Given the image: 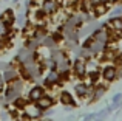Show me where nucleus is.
I'll use <instances>...</instances> for the list:
<instances>
[{
  "mask_svg": "<svg viewBox=\"0 0 122 121\" xmlns=\"http://www.w3.org/2000/svg\"><path fill=\"white\" fill-rule=\"evenodd\" d=\"M110 16H111V19L113 17H122V5H116L113 8V11L110 12Z\"/></svg>",
  "mask_w": 122,
  "mask_h": 121,
  "instance_id": "9d476101",
  "label": "nucleus"
},
{
  "mask_svg": "<svg viewBox=\"0 0 122 121\" xmlns=\"http://www.w3.org/2000/svg\"><path fill=\"white\" fill-rule=\"evenodd\" d=\"M46 79H48V82H50V84H54V82H57V81H59V73H57V72H54V70H51Z\"/></svg>",
  "mask_w": 122,
  "mask_h": 121,
  "instance_id": "9b49d317",
  "label": "nucleus"
},
{
  "mask_svg": "<svg viewBox=\"0 0 122 121\" xmlns=\"http://www.w3.org/2000/svg\"><path fill=\"white\" fill-rule=\"evenodd\" d=\"M12 76H14V73H12V72H6L5 73V79H11Z\"/></svg>",
  "mask_w": 122,
  "mask_h": 121,
  "instance_id": "2eb2a0df",
  "label": "nucleus"
},
{
  "mask_svg": "<svg viewBox=\"0 0 122 121\" xmlns=\"http://www.w3.org/2000/svg\"><path fill=\"white\" fill-rule=\"evenodd\" d=\"M14 2H17V0H14Z\"/></svg>",
  "mask_w": 122,
  "mask_h": 121,
  "instance_id": "f3484780",
  "label": "nucleus"
},
{
  "mask_svg": "<svg viewBox=\"0 0 122 121\" xmlns=\"http://www.w3.org/2000/svg\"><path fill=\"white\" fill-rule=\"evenodd\" d=\"M108 27L111 28L113 31H117V33H122V17H113V19H110L108 20Z\"/></svg>",
  "mask_w": 122,
  "mask_h": 121,
  "instance_id": "7ed1b4c3",
  "label": "nucleus"
},
{
  "mask_svg": "<svg viewBox=\"0 0 122 121\" xmlns=\"http://www.w3.org/2000/svg\"><path fill=\"white\" fill-rule=\"evenodd\" d=\"M36 107L39 110H46V109H50L51 106H53V99H51L50 96H42L39 101H36Z\"/></svg>",
  "mask_w": 122,
  "mask_h": 121,
  "instance_id": "f03ea898",
  "label": "nucleus"
},
{
  "mask_svg": "<svg viewBox=\"0 0 122 121\" xmlns=\"http://www.w3.org/2000/svg\"><path fill=\"white\" fill-rule=\"evenodd\" d=\"M102 79H105L107 82H113L117 79V67L110 64V65H105L102 70Z\"/></svg>",
  "mask_w": 122,
  "mask_h": 121,
  "instance_id": "f257e3e1",
  "label": "nucleus"
},
{
  "mask_svg": "<svg viewBox=\"0 0 122 121\" xmlns=\"http://www.w3.org/2000/svg\"><path fill=\"white\" fill-rule=\"evenodd\" d=\"M60 103L65 104V106H76L74 101H73V96L68 92H62V95H60Z\"/></svg>",
  "mask_w": 122,
  "mask_h": 121,
  "instance_id": "0eeeda50",
  "label": "nucleus"
},
{
  "mask_svg": "<svg viewBox=\"0 0 122 121\" xmlns=\"http://www.w3.org/2000/svg\"><path fill=\"white\" fill-rule=\"evenodd\" d=\"M105 92H107V87H105V85H96V87L93 88L91 101H99V99H101V98L105 95Z\"/></svg>",
  "mask_w": 122,
  "mask_h": 121,
  "instance_id": "20e7f679",
  "label": "nucleus"
},
{
  "mask_svg": "<svg viewBox=\"0 0 122 121\" xmlns=\"http://www.w3.org/2000/svg\"><path fill=\"white\" fill-rule=\"evenodd\" d=\"M74 72H76V75H77V76H83V75H85V72H86V64L83 62L82 59H77V60H76V64H74Z\"/></svg>",
  "mask_w": 122,
  "mask_h": 121,
  "instance_id": "39448f33",
  "label": "nucleus"
},
{
  "mask_svg": "<svg viewBox=\"0 0 122 121\" xmlns=\"http://www.w3.org/2000/svg\"><path fill=\"white\" fill-rule=\"evenodd\" d=\"M42 96H43V90H42L40 87H34L33 90L30 92V99L31 101H39Z\"/></svg>",
  "mask_w": 122,
  "mask_h": 121,
  "instance_id": "6e6552de",
  "label": "nucleus"
},
{
  "mask_svg": "<svg viewBox=\"0 0 122 121\" xmlns=\"http://www.w3.org/2000/svg\"><path fill=\"white\" fill-rule=\"evenodd\" d=\"M116 64H117V68H121V70H122V55L116 59Z\"/></svg>",
  "mask_w": 122,
  "mask_h": 121,
  "instance_id": "4468645a",
  "label": "nucleus"
},
{
  "mask_svg": "<svg viewBox=\"0 0 122 121\" xmlns=\"http://www.w3.org/2000/svg\"><path fill=\"white\" fill-rule=\"evenodd\" d=\"M56 8H57L56 0H45V3H43V11H45V12L51 14V12L56 11Z\"/></svg>",
  "mask_w": 122,
  "mask_h": 121,
  "instance_id": "423d86ee",
  "label": "nucleus"
},
{
  "mask_svg": "<svg viewBox=\"0 0 122 121\" xmlns=\"http://www.w3.org/2000/svg\"><path fill=\"white\" fill-rule=\"evenodd\" d=\"M111 103H113V104H122V93H121V92H119V93H116V95H113Z\"/></svg>",
  "mask_w": 122,
  "mask_h": 121,
  "instance_id": "f8f14e48",
  "label": "nucleus"
},
{
  "mask_svg": "<svg viewBox=\"0 0 122 121\" xmlns=\"http://www.w3.org/2000/svg\"><path fill=\"white\" fill-rule=\"evenodd\" d=\"M6 33H8V28H6V23L0 22V36H6Z\"/></svg>",
  "mask_w": 122,
  "mask_h": 121,
  "instance_id": "ddd939ff",
  "label": "nucleus"
},
{
  "mask_svg": "<svg viewBox=\"0 0 122 121\" xmlns=\"http://www.w3.org/2000/svg\"><path fill=\"white\" fill-rule=\"evenodd\" d=\"M15 106H17V107H23V106H25V103H23L22 99H17V101H15Z\"/></svg>",
  "mask_w": 122,
  "mask_h": 121,
  "instance_id": "dca6fc26",
  "label": "nucleus"
},
{
  "mask_svg": "<svg viewBox=\"0 0 122 121\" xmlns=\"http://www.w3.org/2000/svg\"><path fill=\"white\" fill-rule=\"evenodd\" d=\"M107 11H108V5L107 3H97V5H94V14L96 16H102Z\"/></svg>",
  "mask_w": 122,
  "mask_h": 121,
  "instance_id": "1a4fd4ad",
  "label": "nucleus"
}]
</instances>
